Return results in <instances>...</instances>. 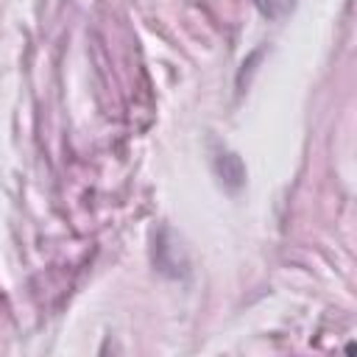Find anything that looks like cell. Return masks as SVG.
<instances>
[{"instance_id":"1","label":"cell","mask_w":357,"mask_h":357,"mask_svg":"<svg viewBox=\"0 0 357 357\" xmlns=\"http://www.w3.org/2000/svg\"><path fill=\"white\" fill-rule=\"evenodd\" d=\"M293 8V0H265V14L268 17H284Z\"/></svg>"}]
</instances>
